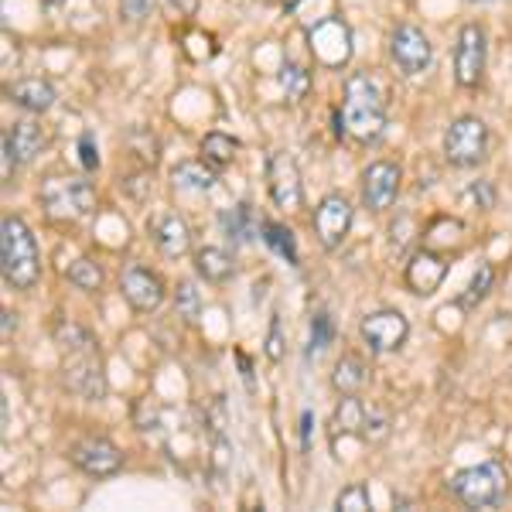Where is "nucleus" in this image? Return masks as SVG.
<instances>
[{
    "label": "nucleus",
    "instance_id": "nucleus-1",
    "mask_svg": "<svg viewBox=\"0 0 512 512\" xmlns=\"http://www.w3.org/2000/svg\"><path fill=\"white\" fill-rule=\"evenodd\" d=\"M55 342L62 349V383L82 400H103L106 376L93 335L79 325H62L55 332Z\"/></svg>",
    "mask_w": 512,
    "mask_h": 512
},
{
    "label": "nucleus",
    "instance_id": "nucleus-2",
    "mask_svg": "<svg viewBox=\"0 0 512 512\" xmlns=\"http://www.w3.org/2000/svg\"><path fill=\"white\" fill-rule=\"evenodd\" d=\"M386 127V89L373 72H352L345 79L342 130L359 144H373Z\"/></svg>",
    "mask_w": 512,
    "mask_h": 512
},
{
    "label": "nucleus",
    "instance_id": "nucleus-3",
    "mask_svg": "<svg viewBox=\"0 0 512 512\" xmlns=\"http://www.w3.org/2000/svg\"><path fill=\"white\" fill-rule=\"evenodd\" d=\"M0 270L4 280L18 291L38 284L41 277V260H38V243L31 236L28 222L18 216H7L0 226Z\"/></svg>",
    "mask_w": 512,
    "mask_h": 512
},
{
    "label": "nucleus",
    "instance_id": "nucleus-4",
    "mask_svg": "<svg viewBox=\"0 0 512 512\" xmlns=\"http://www.w3.org/2000/svg\"><path fill=\"white\" fill-rule=\"evenodd\" d=\"M41 205L55 222H79L96 209V188L86 178L41 181Z\"/></svg>",
    "mask_w": 512,
    "mask_h": 512
},
{
    "label": "nucleus",
    "instance_id": "nucleus-5",
    "mask_svg": "<svg viewBox=\"0 0 512 512\" xmlns=\"http://www.w3.org/2000/svg\"><path fill=\"white\" fill-rule=\"evenodd\" d=\"M451 492L458 495L468 509H492V506H499L502 495H506V472H502V465H495V461L465 468V472H458L451 478Z\"/></svg>",
    "mask_w": 512,
    "mask_h": 512
},
{
    "label": "nucleus",
    "instance_id": "nucleus-6",
    "mask_svg": "<svg viewBox=\"0 0 512 512\" xmlns=\"http://www.w3.org/2000/svg\"><path fill=\"white\" fill-rule=\"evenodd\" d=\"M489 154V127L478 117H458L444 130V158L454 168H475Z\"/></svg>",
    "mask_w": 512,
    "mask_h": 512
},
{
    "label": "nucleus",
    "instance_id": "nucleus-7",
    "mask_svg": "<svg viewBox=\"0 0 512 512\" xmlns=\"http://www.w3.org/2000/svg\"><path fill=\"white\" fill-rule=\"evenodd\" d=\"M485 55H489V45H485L482 24H465L458 31V48H454V79H458V86L475 89L482 82Z\"/></svg>",
    "mask_w": 512,
    "mask_h": 512
},
{
    "label": "nucleus",
    "instance_id": "nucleus-8",
    "mask_svg": "<svg viewBox=\"0 0 512 512\" xmlns=\"http://www.w3.org/2000/svg\"><path fill=\"white\" fill-rule=\"evenodd\" d=\"M390 55H393L396 69H400L403 76H420V72L431 69L434 45L424 31L414 28V24H400L390 38Z\"/></svg>",
    "mask_w": 512,
    "mask_h": 512
},
{
    "label": "nucleus",
    "instance_id": "nucleus-9",
    "mask_svg": "<svg viewBox=\"0 0 512 512\" xmlns=\"http://www.w3.org/2000/svg\"><path fill=\"white\" fill-rule=\"evenodd\" d=\"M359 332H362V342H366L373 352H396L403 342H407L410 325L400 311L383 308V311H373V315L362 318Z\"/></svg>",
    "mask_w": 512,
    "mask_h": 512
},
{
    "label": "nucleus",
    "instance_id": "nucleus-10",
    "mask_svg": "<svg viewBox=\"0 0 512 512\" xmlns=\"http://www.w3.org/2000/svg\"><path fill=\"white\" fill-rule=\"evenodd\" d=\"M352 229V205L345 195H325L315 209V236L325 250H338Z\"/></svg>",
    "mask_w": 512,
    "mask_h": 512
},
{
    "label": "nucleus",
    "instance_id": "nucleus-11",
    "mask_svg": "<svg viewBox=\"0 0 512 512\" xmlns=\"http://www.w3.org/2000/svg\"><path fill=\"white\" fill-rule=\"evenodd\" d=\"M400 168L393 161H373L362 171V205L369 212H386L400 195Z\"/></svg>",
    "mask_w": 512,
    "mask_h": 512
},
{
    "label": "nucleus",
    "instance_id": "nucleus-12",
    "mask_svg": "<svg viewBox=\"0 0 512 512\" xmlns=\"http://www.w3.org/2000/svg\"><path fill=\"white\" fill-rule=\"evenodd\" d=\"M267 188L270 198H274L277 209H301L304 205V185L301 175H297V164L287 158V154H270L267 161Z\"/></svg>",
    "mask_w": 512,
    "mask_h": 512
},
{
    "label": "nucleus",
    "instance_id": "nucleus-13",
    "mask_svg": "<svg viewBox=\"0 0 512 512\" xmlns=\"http://www.w3.org/2000/svg\"><path fill=\"white\" fill-rule=\"evenodd\" d=\"M120 291H123V297H127L130 308L144 311V315H151V311H158L164 304V280L154 274V270H147V267L123 270Z\"/></svg>",
    "mask_w": 512,
    "mask_h": 512
},
{
    "label": "nucleus",
    "instance_id": "nucleus-14",
    "mask_svg": "<svg viewBox=\"0 0 512 512\" xmlns=\"http://www.w3.org/2000/svg\"><path fill=\"white\" fill-rule=\"evenodd\" d=\"M72 461L86 475H117L123 468V451L106 437H86L72 448Z\"/></svg>",
    "mask_w": 512,
    "mask_h": 512
},
{
    "label": "nucleus",
    "instance_id": "nucleus-15",
    "mask_svg": "<svg viewBox=\"0 0 512 512\" xmlns=\"http://www.w3.org/2000/svg\"><path fill=\"white\" fill-rule=\"evenodd\" d=\"M349 28H345L342 21L328 18L321 21L315 31H311V52H315V59L321 65H328V69H338V65L349 62L352 48H349Z\"/></svg>",
    "mask_w": 512,
    "mask_h": 512
},
{
    "label": "nucleus",
    "instance_id": "nucleus-16",
    "mask_svg": "<svg viewBox=\"0 0 512 512\" xmlns=\"http://www.w3.org/2000/svg\"><path fill=\"white\" fill-rule=\"evenodd\" d=\"M444 277H448V263L434 250H417L414 260L407 263V287L420 297H431Z\"/></svg>",
    "mask_w": 512,
    "mask_h": 512
},
{
    "label": "nucleus",
    "instance_id": "nucleus-17",
    "mask_svg": "<svg viewBox=\"0 0 512 512\" xmlns=\"http://www.w3.org/2000/svg\"><path fill=\"white\" fill-rule=\"evenodd\" d=\"M151 236H154V246H158V250L168 256V260H178V256H185L188 246H192L188 226L178 216H158V219L151 222Z\"/></svg>",
    "mask_w": 512,
    "mask_h": 512
},
{
    "label": "nucleus",
    "instance_id": "nucleus-18",
    "mask_svg": "<svg viewBox=\"0 0 512 512\" xmlns=\"http://www.w3.org/2000/svg\"><path fill=\"white\" fill-rule=\"evenodd\" d=\"M7 96L28 113H45L55 106V89H52V82H45V79H18L7 89Z\"/></svg>",
    "mask_w": 512,
    "mask_h": 512
},
{
    "label": "nucleus",
    "instance_id": "nucleus-19",
    "mask_svg": "<svg viewBox=\"0 0 512 512\" xmlns=\"http://www.w3.org/2000/svg\"><path fill=\"white\" fill-rule=\"evenodd\" d=\"M7 137H11V144H14V151H18L21 164L35 161L41 154V147L48 144V134H45V127H41L38 120H18L11 130H7Z\"/></svg>",
    "mask_w": 512,
    "mask_h": 512
},
{
    "label": "nucleus",
    "instance_id": "nucleus-20",
    "mask_svg": "<svg viewBox=\"0 0 512 512\" xmlns=\"http://www.w3.org/2000/svg\"><path fill=\"white\" fill-rule=\"evenodd\" d=\"M366 403L359 400L355 393H345L338 400L335 414H332V434H359L366 431Z\"/></svg>",
    "mask_w": 512,
    "mask_h": 512
},
{
    "label": "nucleus",
    "instance_id": "nucleus-21",
    "mask_svg": "<svg viewBox=\"0 0 512 512\" xmlns=\"http://www.w3.org/2000/svg\"><path fill=\"white\" fill-rule=\"evenodd\" d=\"M195 270L209 280V284H226V280L236 274V263H233V256L226 250H219V246H205V250L195 253Z\"/></svg>",
    "mask_w": 512,
    "mask_h": 512
},
{
    "label": "nucleus",
    "instance_id": "nucleus-22",
    "mask_svg": "<svg viewBox=\"0 0 512 512\" xmlns=\"http://www.w3.org/2000/svg\"><path fill=\"white\" fill-rule=\"evenodd\" d=\"M171 181L175 188H185V192H209L216 185V171L209 168V161H181L175 171H171Z\"/></svg>",
    "mask_w": 512,
    "mask_h": 512
},
{
    "label": "nucleus",
    "instance_id": "nucleus-23",
    "mask_svg": "<svg viewBox=\"0 0 512 512\" xmlns=\"http://www.w3.org/2000/svg\"><path fill=\"white\" fill-rule=\"evenodd\" d=\"M366 366H362L359 355H342V359L335 362V373H332V386L338 393H359L362 386H366Z\"/></svg>",
    "mask_w": 512,
    "mask_h": 512
},
{
    "label": "nucleus",
    "instance_id": "nucleus-24",
    "mask_svg": "<svg viewBox=\"0 0 512 512\" xmlns=\"http://www.w3.org/2000/svg\"><path fill=\"white\" fill-rule=\"evenodd\" d=\"M239 151V144L229 134H222V130H212V134L202 137V158L212 164V168H226V164H233Z\"/></svg>",
    "mask_w": 512,
    "mask_h": 512
},
{
    "label": "nucleus",
    "instance_id": "nucleus-25",
    "mask_svg": "<svg viewBox=\"0 0 512 512\" xmlns=\"http://www.w3.org/2000/svg\"><path fill=\"white\" fill-rule=\"evenodd\" d=\"M260 233H263V243H267L270 250H277L287 263H297V243H294L291 229L280 226V222H274V219H267V222H260Z\"/></svg>",
    "mask_w": 512,
    "mask_h": 512
},
{
    "label": "nucleus",
    "instance_id": "nucleus-26",
    "mask_svg": "<svg viewBox=\"0 0 512 512\" xmlns=\"http://www.w3.org/2000/svg\"><path fill=\"white\" fill-rule=\"evenodd\" d=\"M175 308H178V318L185 321V325H195L198 318H202V294L195 291L192 280H181L175 287Z\"/></svg>",
    "mask_w": 512,
    "mask_h": 512
},
{
    "label": "nucleus",
    "instance_id": "nucleus-27",
    "mask_svg": "<svg viewBox=\"0 0 512 512\" xmlns=\"http://www.w3.org/2000/svg\"><path fill=\"white\" fill-rule=\"evenodd\" d=\"M222 229L229 233V239H236V243H246V239L253 236V212L250 205H236V209H226L222 212Z\"/></svg>",
    "mask_w": 512,
    "mask_h": 512
},
{
    "label": "nucleus",
    "instance_id": "nucleus-28",
    "mask_svg": "<svg viewBox=\"0 0 512 512\" xmlns=\"http://www.w3.org/2000/svg\"><path fill=\"white\" fill-rule=\"evenodd\" d=\"M280 86H284L291 103H301L311 89V72H304L297 62H284V69H280Z\"/></svg>",
    "mask_w": 512,
    "mask_h": 512
},
{
    "label": "nucleus",
    "instance_id": "nucleus-29",
    "mask_svg": "<svg viewBox=\"0 0 512 512\" xmlns=\"http://www.w3.org/2000/svg\"><path fill=\"white\" fill-rule=\"evenodd\" d=\"M69 280L76 287H82V291H96V287L103 284V267H99L96 260H86V256H82V260H76L69 267Z\"/></svg>",
    "mask_w": 512,
    "mask_h": 512
},
{
    "label": "nucleus",
    "instance_id": "nucleus-30",
    "mask_svg": "<svg viewBox=\"0 0 512 512\" xmlns=\"http://www.w3.org/2000/svg\"><path fill=\"white\" fill-rule=\"evenodd\" d=\"M335 509H345V512L373 509V499H369V485L366 482H352L349 489H342V492H338V499H335Z\"/></svg>",
    "mask_w": 512,
    "mask_h": 512
},
{
    "label": "nucleus",
    "instance_id": "nucleus-31",
    "mask_svg": "<svg viewBox=\"0 0 512 512\" xmlns=\"http://www.w3.org/2000/svg\"><path fill=\"white\" fill-rule=\"evenodd\" d=\"M492 280H495L492 263H482V267H478V274L472 277V284H468V294L461 297V304H465V308H475L478 301H485L489 291H492Z\"/></svg>",
    "mask_w": 512,
    "mask_h": 512
},
{
    "label": "nucleus",
    "instance_id": "nucleus-32",
    "mask_svg": "<svg viewBox=\"0 0 512 512\" xmlns=\"http://www.w3.org/2000/svg\"><path fill=\"white\" fill-rule=\"evenodd\" d=\"M332 338H335V325H332V318H328L325 311H318L315 321H311V345H308V355L325 352L328 345H332Z\"/></svg>",
    "mask_w": 512,
    "mask_h": 512
},
{
    "label": "nucleus",
    "instance_id": "nucleus-33",
    "mask_svg": "<svg viewBox=\"0 0 512 512\" xmlns=\"http://www.w3.org/2000/svg\"><path fill=\"white\" fill-rule=\"evenodd\" d=\"M390 434V414L379 407H369L366 410V431H362V437L366 441H383V437Z\"/></svg>",
    "mask_w": 512,
    "mask_h": 512
},
{
    "label": "nucleus",
    "instance_id": "nucleus-34",
    "mask_svg": "<svg viewBox=\"0 0 512 512\" xmlns=\"http://www.w3.org/2000/svg\"><path fill=\"white\" fill-rule=\"evenodd\" d=\"M154 4H158V0H120V14H123V18H127L130 24H140V21L151 18Z\"/></svg>",
    "mask_w": 512,
    "mask_h": 512
},
{
    "label": "nucleus",
    "instance_id": "nucleus-35",
    "mask_svg": "<svg viewBox=\"0 0 512 512\" xmlns=\"http://www.w3.org/2000/svg\"><path fill=\"white\" fill-rule=\"evenodd\" d=\"M465 198H468V202H478V209H492V205H495L492 181H475V185H468Z\"/></svg>",
    "mask_w": 512,
    "mask_h": 512
},
{
    "label": "nucleus",
    "instance_id": "nucleus-36",
    "mask_svg": "<svg viewBox=\"0 0 512 512\" xmlns=\"http://www.w3.org/2000/svg\"><path fill=\"white\" fill-rule=\"evenodd\" d=\"M14 164H18V151H14L11 137H7V130H4V137H0V175H4V181H11Z\"/></svg>",
    "mask_w": 512,
    "mask_h": 512
},
{
    "label": "nucleus",
    "instance_id": "nucleus-37",
    "mask_svg": "<svg viewBox=\"0 0 512 512\" xmlns=\"http://www.w3.org/2000/svg\"><path fill=\"white\" fill-rule=\"evenodd\" d=\"M263 352H267V359H270V362H280V359H284V335H280V321H277V318L270 321L267 349H263Z\"/></svg>",
    "mask_w": 512,
    "mask_h": 512
},
{
    "label": "nucleus",
    "instance_id": "nucleus-38",
    "mask_svg": "<svg viewBox=\"0 0 512 512\" xmlns=\"http://www.w3.org/2000/svg\"><path fill=\"white\" fill-rule=\"evenodd\" d=\"M79 161H82V168H86V171L99 168V151H96V144H93V137H89V134L79 137Z\"/></svg>",
    "mask_w": 512,
    "mask_h": 512
},
{
    "label": "nucleus",
    "instance_id": "nucleus-39",
    "mask_svg": "<svg viewBox=\"0 0 512 512\" xmlns=\"http://www.w3.org/2000/svg\"><path fill=\"white\" fill-rule=\"evenodd\" d=\"M410 226H414V219H410V216H403V219H400V226H396V222L390 226V246H393V253H403V250H407L410 236L403 233V229H410Z\"/></svg>",
    "mask_w": 512,
    "mask_h": 512
},
{
    "label": "nucleus",
    "instance_id": "nucleus-40",
    "mask_svg": "<svg viewBox=\"0 0 512 512\" xmlns=\"http://www.w3.org/2000/svg\"><path fill=\"white\" fill-rule=\"evenodd\" d=\"M311 410H304L301 414V441H304V448H311Z\"/></svg>",
    "mask_w": 512,
    "mask_h": 512
},
{
    "label": "nucleus",
    "instance_id": "nucleus-41",
    "mask_svg": "<svg viewBox=\"0 0 512 512\" xmlns=\"http://www.w3.org/2000/svg\"><path fill=\"white\" fill-rule=\"evenodd\" d=\"M277 4H280V7H287V11H294V7L301 4V0H277Z\"/></svg>",
    "mask_w": 512,
    "mask_h": 512
},
{
    "label": "nucleus",
    "instance_id": "nucleus-42",
    "mask_svg": "<svg viewBox=\"0 0 512 512\" xmlns=\"http://www.w3.org/2000/svg\"><path fill=\"white\" fill-rule=\"evenodd\" d=\"M41 4H48V7H59V4H65V0H41Z\"/></svg>",
    "mask_w": 512,
    "mask_h": 512
}]
</instances>
